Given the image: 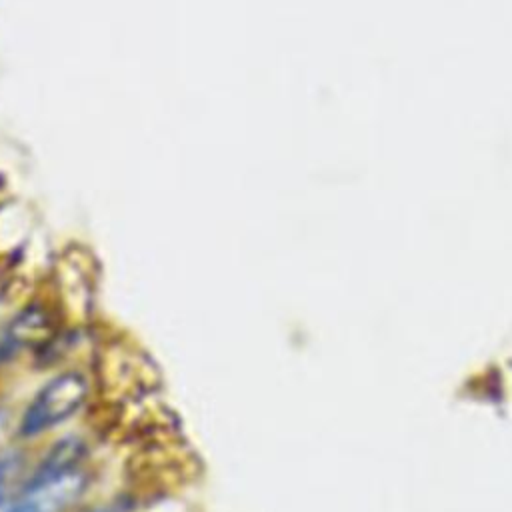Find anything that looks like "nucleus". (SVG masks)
Instances as JSON below:
<instances>
[{
  "label": "nucleus",
  "mask_w": 512,
  "mask_h": 512,
  "mask_svg": "<svg viewBox=\"0 0 512 512\" xmlns=\"http://www.w3.org/2000/svg\"><path fill=\"white\" fill-rule=\"evenodd\" d=\"M102 380L106 390L120 396H136L152 388L154 374L146 358H140L132 350L112 348L102 358Z\"/></svg>",
  "instance_id": "3"
},
{
  "label": "nucleus",
  "mask_w": 512,
  "mask_h": 512,
  "mask_svg": "<svg viewBox=\"0 0 512 512\" xmlns=\"http://www.w3.org/2000/svg\"><path fill=\"white\" fill-rule=\"evenodd\" d=\"M94 512H114L112 508H102V510H94Z\"/></svg>",
  "instance_id": "5"
},
{
  "label": "nucleus",
  "mask_w": 512,
  "mask_h": 512,
  "mask_svg": "<svg viewBox=\"0 0 512 512\" xmlns=\"http://www.w3.org/2000/svg\"><path fill=\"white\" fill-rule=\"evenodd\" d=\"M52 332V318L42 306H28L12 322L8 330V340L12 346H30L42 342Z\"/></svg>",
  "instance_id": "4"
},
{
  "label": "nucleus",
  "mask_w": 512,
  "mask_h": 512,
  "mask_svg": "<svg viewBox=\"0 0 512 512\" xmlns=\"http://www.w3.org/2000/svg\"><path fill=\"white\" fill-rule=\"evenodd\" d=\"M86 380L80 374H62L48 382L22 418L24 434L44 432L72 416L86 398Z\"/></svg>",
  "instance_id": "1"
},
{
  "label": "nucleus",
  "mask_w": 512,
  "mask_h": 512,
  "mask_svg": "<svg viewBox=\"0 0 512 512\" xmlns=\"http://www.w3.org/2000/svg\"><path fill=\"white\" fill-rule=\"evenodd\" d=\"M84 486L86 476L76 466L52 474L36 472L24 488L22 500L8 512H62L84 492Z\"/></svg>",
  "instance_id": "2"
}]
</instances>
